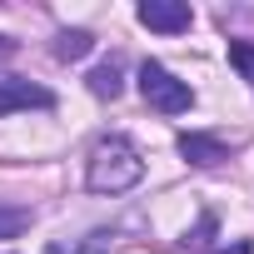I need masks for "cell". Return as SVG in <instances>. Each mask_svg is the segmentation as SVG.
Returning <instances> with one entry per match:
<instances>
[{"instance_id":"1","label":"cell","mask_w":254,"mask_h":254,"mask_svg":"<svg viewBox=\"0 0 254 254\" xmlns=\"http://www.w3.org/2000/svg\"><path fill=\"white\" fill-rule=\"evenodd\" d=\"M145 180V155L130 135H105L85 160V185L95 194H125Z\"/></svg>"},{"instance_id":"2","label":"cell","mask_w":254,"mask_h":254,"mask_svg":"<svg viewBox=\"0 0 254 254\" xmlns=\"http://www.w3.org/2000/svg\"><path fill=\"white\" fill-rule=\"evenodd\" d=\"M140 95H145V105L160 110V115H185V110L194 105V90H190L185 80H175L160 60H145V65H140Z\"/></svg>"},{"instance_id":"3","label":"cell","mask_w":254,"mask_h":254,"mask_svg":"<svg viewBox=\"0 0 254 254\" xmlns=\"http://www.w3.org/2000/svg\"><path fill=\"white\" fill-rule=\"evenodd\" d=\"M135 15H140L145 30H160V35H180V30H190V20H194V10L185 5V0H145Z\"/></svg>"},{"instance_id":"4","label":"cell","mask_w":254,"mask_h":254,"mask_svg":"<svg viewBox=\"0 0 254 254\" xmlns=\"http://www.w3.org/2000/svg\"><path fill=\"white\" fill-rule=\"evenodd\" d=\"M55 95L45 85H30V80H0V115H15V110H50Z\"/></svg>"},{"instance_id":"5","label":"cell","mask_w":254,"mask_h":254,"mask_svg":"<svg viewBox=\"0 0 254 254\" xmlns=\"http://www.w3.org/2000/svg\"><path fill=\"white\" fill-rule=\"evenodd\" d=\"M180 155H185L190 165H199V170H214V165H224V160H229L224 140H214V135H199V130L180 135Z\"/></svg>"},{"instance_id":"6","label":"cell","mask_w":254,"mask_h":254,"mask_svg":"<svg viewBox=\"0 0 254 254\" xmlns=\"http://www.w3.org/2000/svg\"><path fill=\"white\" fill-rule=\"evenodd\" d=\"M120 90H125V65L110 55L105 65L90 70V95H95V100H120Z\"/></svg>"},{"instance_id":"7","label":"cell","mask_w":254,"mask_h":254,"mask_svg":"<svg viewBox=\"0 0 254 254\" xmlns=\"http://www.w3.org/2000/svg\"><path fill=\"white\" fill-rule=\"evenodd\" d=\"M95 50V35L90 30H60L55 35V60H85Z\"/></svg>"},{"instance_id":"8","label":"cell","mask_w":254,"mask_h":254,"mask_svg":"<svg viewBox=\"0 0 254 254\" xmlns=\"http://www.w3.org/2000/svg\"><path fill=\"white\" fill-rule=\"evenodd\" d=\"M115 249V234L110 229H90L80 244H50L45 254H110Z\"/></svg>"},{"instance_id":"9","label":"cell","mask_w":254,"mask_h":254,"mask_svg":"<svg viewBox=\"0 0 254 254\" xmlns=\"http://www.w3.org/2000/svg\"><path fill=\"white\" fill-rule=\"evenodd\" d=\"M30 224H35L30 204H0V239H20Z\"/></svg>"},{"instance_id":"10","label":"cell","mask_w":254,"mask_h":254,"mask_svg":"<svg viewBox=\"0 0 254 254\" xmlns=\"http://www.w3.org/2000/svg\"><path fill=\"white\" fill-rule=\"evenodd\" d=\"M229 65L254 85V40H229Z\"/></svg>"},{"instance_id":"11","label":"cell","mask_w":254,"mask_h":254,"mask_svg":"<svg viewBox=\"0 0 254 254\" xmlns=\"http://www.w3.org/2000/svg\"><path fill=\"white\" fill-rule=\"evenodd\" d=\"M209 234H214V214H204V219H199V229H194V234H185V244H194V249H199V244H209Z\"/></svg>"},{"instance_id":"12","label":"cell","mask_w":254,"mask_h":254,"mask_svg":"<svg viewBox=\"0 0 254 254\" xmlns=\"http://www.w3.org/2000/svg\"><path fill=\"white\" fill-rule=\"evenodd\" d=\"M20 55V40H10V35H0V65H10Z\"/></svg>"},{"instance_id":"13","label":"cell","mask_w":254,"mask_h":254,"mask_svg":"<svg viewBox=\"0 0 254 254\" xmlns=\"http://www.w3.org/2000/svg\"><path fill=\"white\" fill-rule=\"evenodd\" d=\"M214 254H254V244H249V239H239V244H229V249H214Z\"/></svg>"}]
</instances>
